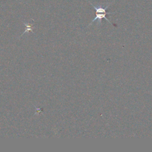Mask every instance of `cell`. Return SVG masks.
I'll return each mask as SVG.
<instances>
[{"instance_id":"1","label":"cell","mask_w":152,"mask_h":152,"mask_svg":"<svg viewBox=\"0 0 152 152\" xmlns=\"http://www.w3.org/2000/svg\"><path fill=\"white\" fill-rule=\"evenodd\" d=\"M89 3L91 5V6L94 8V9L96 10V17L91 21V22L90 23V24L88 26H90L92 24V23L93 22H94L95 21H97L98 23L99 24H101L102 23V20L103 18L105 19L107 21H108L110 24H112V23H110V21H109V20L106 17L107 14H114L115 12H108L106 11V10L108 8V7H109L110 4H107V6H106L105 7H103L102 6H96L94 5H93L91 2H89Z\"/></svg>"}]
</instances>
